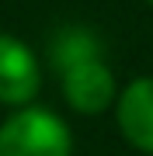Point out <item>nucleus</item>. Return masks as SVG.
<instances>
[{"instance_id":"obj_1","label":"nucleus","mask_w":153,"mask_h":156,"mask_svg":"<svg viewBox=\"0 0 153 156\" xmlns=\"http://www.w3.org/2000/svg\"><path fill=\"white\" fill-rule=\"evenodd\" d=\"M0 156H73V135L49 108H21L0 125Z\"/></svg>"},{"instance_id":"obj_2","label":"nucleus","mask_w":153,"mask_h":156,"mask_svg":"<svg viewBox=\"0 0 153 156\" xmlns=\"http://www.w3.org/2000/svg\"><path fill=\"white\" fill-rule=\"evenodd\" d=\"M63 97L77 115H101L118 101V87H115V73L108 69V62L97 59H84L77 66L63 69Z\"/></svg>"},{"instance_id":"obj_3","label":"nucleus","mask_w":153,"mask_h":156,"mask_svg":"<svg viewBox=\"0 0 153 156\" xmlns=\"http://www.w3.org/2000/svg\"><path fill=\"white\" fill-rule=\"evenodd\" d=\"M42 69L35 52L14 35H0V104L21 108L38 94Z\"/></svg>"},{"instance_id":"obj_4","label":"nucleus","mask_w":153,"mask_h":156,"mask_svg":"<svg viewBox=\"0 0 153 156\" xmlns=\"http://www.w3.org/2000/svg\"><path fill=\"white\" fill-rule=\"evenodd\" d=\"M122 139L139 153H153V76H136L115 101Z\"/></svg>"},{"instance_id":"obj_5","label":"nucleus","mask_w":153,"mask_h":156,"mask_svg":"<svg viewBox=\"0 0 153 156\" xmlns=\"http://www.w3.org/2000/svg\"><path fill=\"white\" fill-rule=\"evenodd\" d=\"M97 56H101V42H97V35L91 28L70 24V28H59L49 38V62H52L56 73L77 66L84 59H97Z\"/></svg>"},{"instance_id":"obj_6","label":"nucleus","mask_w":153,"mask_h":156,"mask_svg":"<svg viewBox=\"0 0 153 156\" xmlns=\"http://www.w3.org/2000/svg\"><path fill=\"white\" fill-rule=\"evenodd\" d=\"M146 4H150V7H153V0H146Z\"/></svg>"}]
</instances>
